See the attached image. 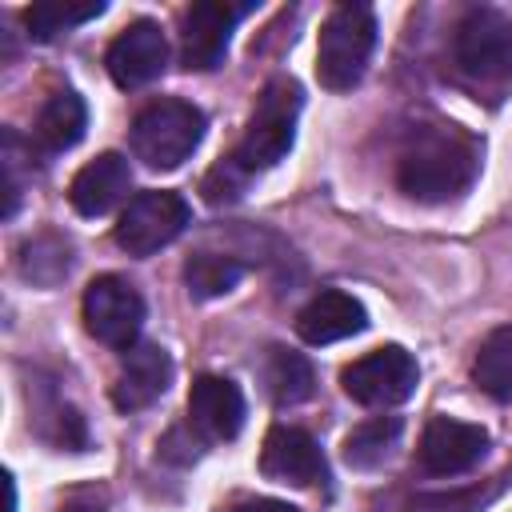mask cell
I'll return each instance as SVG.
<instances>
[{"label": "cell", "mask_w": 512, "mask_h": 512, "mask_svg": "<svg viewBox=\"0 0 512 512\" xmlns=\"http://www.w3.org/2000/svg\"><path fill=\"white\" fill-rule=\"evenodd\" d=\"M60 512H104L100 504H92V500H68Z\"/></svg>", "instance_id": "obj_25"}, {"label": "cell", "mask_w": 512, "mask_h": 512, "mask_svg": "<svg viewBox=\"0 0 512 512\" xmlns=\"http://www.w3.org/2000/svg\"><path fill=\"white\" fill-rule=\"evenodd\" d=\"M296 116H300V88L296 80H272L260 100H256V112L236 144V152L228 156L240 172H264L272 164H280L296 140Z\"/></svg>", "instance_id": "obj_3"}, {"label": "cell", "mask_w": 512, "mask_h": 512, "mask_svg": "<svg viewBox=\"0 0 512 512\" xmlns=\"http://www.w3.org/2000/svg\"><path fill=\"white\" fill-rule=\"evenodd\" d=\"M472 380L492 400H512V324L492 328L472 360Z\"/></svg>", "instance_id": "obj_18"}, {"label": "cell", "mask_w": 512, "mask_h": 512, "mask_svg": "<svg viewBox=\"0 0 512 512\" xmlns=\"http://www.w3.org/2000/svg\"><path fill=\"white\" fill-rule=\"evenodd\" d=\"M452 56L468 80L504 84L512 76V16L500 8H468L456 24Z\"/></svg>", "instance_id": "obj_5"}, {"label": "cell", "mask_w": 512, "mask_h": 512, "mask_svg": "<svg viewBox=\"0 0 512 512\" xmlns=\"http://www.w3.org/2000/svg\"><path fill=\"white\" fill-rule=\"evenodd\" d=\"M188 424L208 440H232L244 428V392L224 376H200L188 392Z\"/></svg>", "instance_id": "obj_15"}, {"label": "cell", "mask_w": 512, "mask_h": 512, "mask_svg": "<svg viewBox=\"0 0 512 512\" xmlns=\"http://www.w3.org/2000/svg\"><path fill=\"white\" fill-rule=\"evenodd\" d=\"M312 364L300 356V352H288V348H268L264 356V388L276 404H300L312 396Z\"/></svg>", "instance_id": "obj_19"}, {"label": "cell", "mask_w": 512, "mask_h": 512, "mask_svg": "<svg viewBox=\"0 0 512 512\" xmlns=\"http://www.w3.org/2000/svg\"><path fill=\"white\" fill-rule=\"evenodd\" d=\"M168 380H172L168 352L160 344H132L124 348V360L112 384V404L120 412H140L168 392Z\"/></svg>", "instance_id": "obj_13"}, {"label": "cell", "mask_w": 512, "mask_h": 512, "mask_svg": "<svg viewBox=\"0 0 512 512\" xmlns=\"http://www.w3.org/2000/svg\"><path fill=\"white\" fill-rule=\"evenodd\" d=\"M132 188V172H128V160L120 152H100L96 160H88L72 184H68V200L80 216H104L112 212Z\"/></svg>", "instance_id": "obj_16"}, {"label": "cell", "mask_w": 512, "mask_h": 512, "mask_svg": "<svg viewBox=\"0 0 512 512\" xmlns=\"http://www.w3.org/2000/svg\"><path fill=\"white\" fill-rule=\"evenodd\" d=\"M108 76L120 88H140L148 80H156L168 64V40L160 32L156 20H132L112 44H108Z\"/></svg>", "instance_id": "obj_11"}, {"label": "cell", "mask_w": 512, "mask_h": 512, "mask_svg": "<svg viewBox=\"0 0 512 512\" xmlns=\"http://www.w3.org/2000/svg\"><path fill=\"white\" fill-rule=\"evenodd\" d=\"M416 380H420V368H416L412 352H404L400 344L372 348V352H364L360 360H352L340 372L344 392L364 408H396V404H404L416 392Z\"/></svg>", "instance_id": "obj_7"}, {"label": "cell", "mask_w": 512, "mask_h": 512, "mask_svg": "<svg viewBox=\"0 0 512 512\" xmlns=\"http://www.w3.org/2000/svg\"><path fill=\"white\" fill-rule=\"evenodd\" d=\"M376 48V16L368 4H336L320 28L316 80L328 92H348L360 84Z\"/></svg>", "instance_id": "obj_2"}, {"label": "cell", "mask_w": 512, "mask_h": 512, "mask_svg": "<svg viewBox=\"0 0 512 512\" xmlns=\"http://www.w3.org/2000/svg\"><path fill=\"white\" fill-rule=\"evenodd\" d=\"M244 180H248V172H240L232 160H224V164H216V168H212V176L204 180V196H208L212 204L232 200V196L244 188Z\"/></svg>", "instance_id": "obj_23"}, {"label": "cell", "mask_w": 512, "mask_h": 512, "mask_svg": "<svg viewBox=\"0 0 512 512\" xmlns=\"http://www.w3.org/2000/svg\"><path fill=\"white\" fill-rule=\"evenodd\" d=\"M240 276H244L240 260L220 256V252H196L184 264V284L196 300H216V296L232 292L240 284Z\"/></svg>", "instance_id": "obj_22"}, {"label": "cell", "mask_w": 512, "mask_h": 512, "mask_svg": "<svg viewBox=\"0 0 512 512\" xmlns=\"http://www.w3.org/2000/svg\"><path fill=\"white\" fill-rule=\"evenodd\" d=\"M104 12L100 0H40L24 12V24H28V36L32 40H56L60 32L84 24V20H96Z\"/></svg>", "instance_id": "obj_20"}, {"label": "cell", "mask_w": 512, "mask_h": 512, "mask_svg": "<svg viewBox=\"0 0 512 512\" xmlns=\"http://www.w3.org/2000/svg\"><path fill=\"white\" fill-rule=\"evenodd\" d=\"M396 440H400V420L396 416L364 420V424H356L344 436V460L352 468H376V464L388 460V452L396 448Z\"/></svg>", "instance_id": "obj_21"}, {"label": "cell", "mask_w": 512, "mask_h": 512, "mask_svg": "<svg viewBox=\"0 0 512 512\" xmlns=\"http://www.w3.org/2000/svg\"><path fill=\"white\" fill-rule=\"evenodd\" d=\"M368 328V312H364V304L356 300V296H348V292H340V288H324V292H316L304 308H300V316H296V336L304 340V344H336V340H344V336H356V332H364Z\"/></svg>", "instance_id": "obj_14"}, {"label": "cell", "mask_w": 512, "mask_h": 512, "mask_svg": "<svg viewBox=\"0 0 512 512\" xmlns=\"http://www.w3.org/2000/svg\"><path fill=\"white\" fill-rule=\"evenodd\" d=\"M476 172H480V140L456 124H424L408 132L396 160V184L424 204H444L464 196Z\"/></svg>", "instance_id": "obj_1"}, {"label": "cell", "mask_w": 512, "mask_h": 512, "mask_svg": "<svg viewBox=\"0 0 512 512\" xmlns=\"http://www.w3.org/2000/svg\"><path fill=\"white\" fill-rule=\"evenodd\" d=\"M236 512H300V508H292L288 500H272V496H256V500H244Z\"/></svg>", "instance_id": "obj_24"}, {"label": "cell", "mask_w": 512, "mask_h": 512, "mask_svg": "<svg viewBox=\"0 0 512 512\" xmlns=\"http://www.w3.org/2000/svg\"><path fill=\"white\" fill-rule=\"evenodd\" d=\"M140 324H144V300L140 292L108 272V276H96L84 292V328L108 344V348H132L136 336H140Z\"/></svg>", "instance_id": "obj_8"}, {"label": "cell", "mask_w": 512, "mask_h": 512, "mask_svg": "<svg viewBox=\"0 0 512 512\" xmlns=\"http://www.w3.org/2000/svg\"><path fill=\"white\" fill-rule=\"evenodd\" d=\"M248 12V4H228V0H200L184 12V32H180V60L184 68L208 72L224 60L228 40L236 20Z\"/></svg>", "instance_id": "obj_10"}, {"label": "cell", "mask_w": 512, "mask_h": 512, "mask_svg": "<svg viewBox=\"0 0 512 512\" xmlns=\"http://www.w3.org/2000/svg\"><path fill=\"white\" fill-rule=\"evenodd\" d=\"M188 220H192V212H188V200L180 192L152 188V192H140L124 204L112 236L128 256H152L164 244H172L188 228Z\"/></svg>", "instance_id": "obj_6"}, {"label": "cell", "mask_w": 512, "mask_h": 512, "mask_svg": "<svg viewBox=\"0 0 512 512\" xmlns=\"http://www.w3.org/2000/svg\"><path fill=\"white\" fill-rule=\"evenodd\" d=\"M488 452V432L480 424L468 420H452V416H432L420 432V468L428 476H460L472 464H480Z\"/></svg>", "instance_id": "obj_9"}, {"label": "cell", "mask_w": 512, "mask_h": 512, "mask_svg": "<svg viewBox=\"0 0 512 512\" xmlns=\"http://www.w3.org/2000/svg\"><path fill=\"white\" fill-rule=\"evenodd\" d=\"M204 140V112L188 100H152L132 120V152L148 168H180Z\"/></svg>", "instance_id": "obj_4"}, {"label": "cell", "mask_w": 512, "mask_h": 512, "mask_svg": "<svg viewBox=\"0 0 512 512\" xmlns=\"http://www.w3.org/2000/svg\"><path fill=\"white\" fill-rule=\"evenodd\" d=\"M84 128H88V108L72 88L52 92L36 112V140L48 152H64V148L80 144Z\"/></svg>", "instance_id": "obj_17"}, {"label": "cell", "mask_w": 512, "mask_h": 512, "mask_svg": "<svg viewBox=\"0 0 512 512\" xmlns=\"http://www.w3.org/2000/svg\"><path fill=\"white\" fill-rule=\"evenodd\" d=\"M260 472H264L268 480H280V484H292V488H312L316 480H324L320 444H316L304 428L276 424V428L264 436Z\"/></svg>", "instance_id": "obj_12"}]
</instances>
